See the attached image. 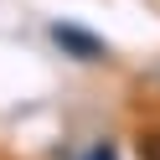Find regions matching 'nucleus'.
Listing matches in <instances>:
<instances>
[{
	"instance_id": "f257e3e1",
	"label": "nucleus",
	"mask_w": 160,
	"mask_h": 160,
	"mask_svg": "<svg viewBox=\"0 0 160 160\" xmlns=\"http://www.w3.org/2000/svg\"><path fill=\"white\" fill-rule=\"evenodd\" d=\"M52 42L62 47L67 57H78V62H103V57H108V42H103V36L83 31V26H72V21H57L52 26Z\"/></svg>"
},
{
	"instance_id": "f03ea898",
	"label": "nucleus",
	"mask_w": 160,
	"mask_h": 160,
	"mask_svg": "<svg viewBox=\"0 0 160 160\" xmlns=\"http://www.w3.org/2000/svg\"><path fill=\"white\" fill-rule=\"evenodd\" d=\"M139 160H160V129L139 134Z\"/></svg>"
},
{
	"instance_id": "7ed1b4c3",
	"label": "nucleus",
	"mask_w": 160,
	"mask_h": 160,
	"mask_svg": "<svg viewBox=\"0 0 160 160\" xmlns=\"http://www.w3.org/2000/svg\"><path fill=\"white\" fill-rule=\"evenodd\" d=\"M83 160H119V155H114V145H93Z\"/></svg>"
}]
</instances>
